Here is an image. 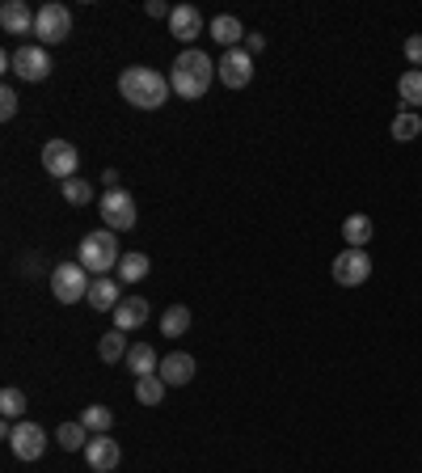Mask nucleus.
Returning <instances> with one entry per match:
<instances>
[{
  "label": "nucleus",
  "instance_id": "23",
  "mask_svg": "<svg viewBox=\"0 0 422 473\" xmlns=\"http://www.w3.org/2000/svg\"><path fill=\"white\" fill-rule=\"evenodd\" d=\"M397 93H402L405 110H422V72L418 68H405L402 81H397Z\"/></svg>",
  "mask_w": 422,
  "mask_h": 473
},
{
  "label": "nucleus",
  "instance_id": "22",
  "mask_svg": "<svg viewBox=\"0 0 422 473\" xmlns=\"http://www.w3.org/2000/svg\"><path fill=\"white\" fill-rule=\"evenodd\" d=\"M186 330H191V309H186V304H169V309L160 313V334H165V338H182Z\"/></svg>",
  "mask_w": 422,
  "mask_h": 473
},
{
  "label": "nucleus",
  "instance_id": "11",
  "mask_svg": "<svg viewBox=\"0 0 422 473\" xmlns=\"http://www.w3.org/2000/svg\"><path fill=\"white\" fill-rule=\"evenodd\" d=\"M13 72H18L21 81H47V72H51V55L47 47H38V43H26L13 51Z\"/></svg>",
  "mask_w": 422,
  "mask_h": 473
},
{
  "label": "nucleus",
  "instance_id": "34",
  "mask_svg": "<svg viewBox=\"0 0 422 473\" xmlns=\"http://www.w3.org/2000/svg\"><path fill=\"white\" fill-rule=\"evenodd\" d=\"M262 47H266V38H262V35H246V51H249V55H262Z\"/></svg>",
  "mask_w": 422,
  "mask_h": 473
},
{
  "label": "nucleus",
  "instance_id": "4",
  "mask_svg": "<svg viewBox=\"0 0 422 473\" xmlns=\"http://www.w3.org/2000/svg\"><path fill=\"white\" fill-rule=\"evenodd\" d=\"M89 288H93V280H89V271L81 263H59L51 271V292L59 304H76V300H89Z\"/></svg>",
  "mask_w": 422,
  "mask_h": 473
},
{
  "label": "nucleus",
  "instance_id": "10",
  "mask_svg": "<svg viewBox=\"0 0 422 473\" xmlns=\"http://www.w3.org/2000/svg\"><path fill=\"white\" fill-rule=\"evenodd\" d=\"M334 280L342 288H359V283L371 280V258L368 249H342L334 258Z\"/></svg>",
  "mask_w": 422,
  "mask_h": 473
},
{
  "label": "nucleus",
  "instance_id": "27",
  "mask_svg": "<svg viewBox=\"0 0 422 473\" xmlns=\"http://www.w3.org/2000/svg\"><path fill=\"white\" fill-rule=\"evenodd\" d=\"M127 338H123V330H110V334H102V343H98V355H102L106 364H119L127 355Z\"/></svg>",
  "mask_w": 422,
  "mask_h": 473
},
{
  "label": "nucleus",
  "instance_id": "16",
  "mask_svg": "<svg viewBox=\"0 0 422 473\" xmlns=\"http://www.w3.org/2000/svg\"><path fill=\"white\" fill-rule=\"evenodd\" d=\"M89 304H93L98 313H114V309L123 304V288H119V280H110V275L93 280V288H89Z\"/></svg>",
  "mask_w": 422,
  "mask_h": 473
},
{
  "label": "nucleus",
  "instance_id": "29",
  "mask_svg": "<svg viewBox=\"0 0 422 473\" xmlns=\"http://www.w3.org/2000/svg\"><path fill=\"white\" fill-rule=\"evenodd\" d=\"M64 199H68L72 208H85V203H93V186H89L85 177H68L64 182Z\"/></svg>",
  "mask_w": 422,
  "mask_h": 473
},
{
  "label": "nucleus",
  "instance_id": "33",
  "mask_svg": "<svg viewBox=\"0 0 422 473\" xmlns=\"http://www.w3.org/2000/svg\"><path fill=\"white\" fill-rule=\"evenodd\" d=\"M144 9H148V18H169V13H174V9H169L165 0H148Z\"/></svg>",
  "mask_w": 422,
  "mask_h": 473
},
{
  "label": "nucleus",
  "instance_id": "24",
  "mask_svg": "<svg viewBox=\"0 0 422 473\" xmlns=\"http://www.w3.org/2000/svg\"><path fill=\"white\" fill-rule=\"evenodd\" d=\"M393 140H402V144H410V140H418L422 136V119H418V110H397V119H393Z\"/></svg>",
  "mask_w": 422,
  "mask_h": 473
},
{
  "label": "nucleus",
  "instance_id": "30",
  "mask_svg": "<svg viewBox=\"0 0 422 473\" xmlns=\"http://www.w3.org/2000/svg\"><path fill=\"white\" fill-rule=\"evenodd\" d=\"M0 414H4V419H21V414H26V393H21V389H4V393H0Z\"/></svg>",
  "mask_w": 422,
  "mask_h": 473
},
{
  "label": "nucleus",
  "instance_id": "21",
  "mask_svg": "<svg viewBox=\"0 0 422 473\" xmlns=\"http://www.w3.org/2000/svg\"><path fill=\"white\" fill-rule=\"evenodd\" d=\"M342 237H347V249H368L371 241V220L368 216H347V225H342Z\"/></svg>",
  "mask_w": 422,
  "mask_h": 473
},
{
  "label": "nucleus",
  "instance_id": "2",
  "mask_svg": "<svg viewBox=\"0 0 422 473\" xmlns=\"http://www.w3.org/2000/svg\"><path fill=\"white\" fill-rule=\"evenodd\" d=\"M169 89L174 85H169L157 68H144V64H136V68H127L123 76H119V93H123L136 110H160V106L169 102Z\"/></svg>",
  "mask_w": 422,
  "mask_h": 473
},
{
  "label": "nucleus",
  "instance_id": "35",
  "mask_svg": "<svg viewBox=\"0 0 422 473\" xmlns=\"http://www.w3.org/2000/svg\"><path fill=\"white\" fill-rule=\"evenodd\" d=\"M102 182H106V191H123L119 186V169H102Z\"/></svg>",
  "mask_w": 422,
  "mask_h": 473
},
{
  "label": "nucleus",
  "instance_id": "19",
  "mask_svg": "<svg viewBox=\"0 0 422 473\" xmlns=\"http://www.w3.org/2000/svg\"><path fill=\"white\" fill-rule=\"evenodd\" d=\"M157 368H160V359L148 343H136V347L127 351V372H131L136 381H140V376H157Z\"/></svg>",
  "mask_w": 422,
  "mask_h": 473
},
{
  "label": "nucleus",
  "instance_id": "15",
  "mask_svg": "<svg viewBox=\"0 0 422 473\" xmlns=\"http://www.w3.org/2000/svg\"><path fill=\"white\" fill-rule=\"evenodd\" d=\"M169 35L177 43H194V38L203 35V13L194 9V4H174V13H169Z\"/></svg>",
  "mask_w": 422,
  "mask_h": 473
},
{
  "label": "nucleus",
  "instance_id": "3",
  "mask_svg": "<svg viewBox=\"0 0 422 473\" xmlns=\"http://www.w3.org/2000/svg\"><path fill=\"white\" fill-rule=\"evenodd\" d=\"M119 237L110 233V228H98V233H89V237H81V246H76V263L85 266V271H93V280H102L106 271H114L119 266Z\"/></svg>",
  "mask_w": 422,
  "mask_h": 473
},
{
  "label": "nucleus",
  "instance_id": "7",
  "mask_svg": "<svg viewBox=\"0 0 422 473\" xmlns=\"http://www.w3.org/2000/svg\"><path fill=\"white\" fill-rule=\"evenodd\" d=\"M72 35V13L64 4H43L35 18V38L38 47H55V43H64Z\"/></svg>",
  "mask_w": 422,
  "mask_h": 473
},
{
  "label": "nucleus",
  "instance_id": "20",
  "mask_svg": "<svg viewBox=\"0 0 422 473\" xmlns=\"http://www.w3.org/2000/svg\"><path fill=\"white\" fill-rule=\"evenodd\" d=\"M148 254H140V249H131V254H123L119 258V266H114V275H119V283H140L144 275H148Z\"/></svg>",
  "mask_w": 422,
  "mask_h": 473
},
{
  "label": "nucleus",
  "instance_id": "17",
  "mask_svg": "<svg viewBox=\"0 0 422 473\" xmlns=\"http://www.w3.org/2000/svg\"><path fill=\"white\" fill-rule=\"evenodd\" d=\"M144 321H148V300L144 296H127L119 309H114V330H140Z\"/></svg>",
  "mask_w": 422,
  "mask_h": 473
},
{
  "label": "nucleus",
  "instance_id": "14",
  "mask_svg": "<svg viewBox=\"0 0 422 473\" xmlns=\"http://www.w3.org/2000/svg\"><path fill=\"white\" fill-rule=\"evenodd\" d=\"M194 372H199V368H194V355H186V351H174V355H165V359H160L157 376L169 389H177V385H191Z\"/></svg>",
  "mask_w": 422,
  "mask_h": 473
},
{
  "label": "nucleus",
  "instance_id": "5",
  "mask_svg": "<svg viewBox=\"0 0 422 473\" xmlns=\"http://www.w3.org/2000/svg\"><path fill=\"white\" fill-rule=\"evenodd\" d=\"M98 211H102V220L110 233H131L136 228V199L127 191H106L102 199H98Z\"/></svg>",
  "mask_w": 422,
  "mask_h": 473
},
{
  "label": "nucleus",
  "instance_id": "9",
  "mask_svg": "<svg viewBox=\"0 0 422 473\" xmlns=\"http://www.w3.org/2000/svg\"><path fill=\"white\" fill-rule=\"evenodd\" d=\"M76 165H81V153H76V144L68 140H47L43 144V169L59 182H68L76 177Z\"/></svg>",
  "mask_w": 422,
  "mask_h": 473
},
{
  "label": "nucleus",
  "instance_id": "18",
  "mask_svg": "<svg viewBox=\"0 0 422 473\" xmlns=\"http://www.w3.org/2000/svg\"><path fill=\"white\" fill-rule=\"evenodd\" d=\"M211 38H215V43H220L224 51H232L237 43H246V26L232 18V13H220V18L211 21Z\"/></svg>",
  "mask_w": 422,
  "mask_h": 473
},
{
  "label": "nucleus",
  "instance_id": "8",
  "mask_svg": "<svg viewBox=\"0 0 422 473\" xmlns=\"http://www.w3.org/2000/svg\"><path fill=\"white\" fill-rule=\"evenodd\" d=\"M215 76L224 81V89H246L254 81V55L246 47H232V51L220 55V64H215Z\"/></svg>",
  "mask_w": 422,
  "mask_h": 473
},
{
  "label": "nucleus",
  "instance_id": "31",
  "mask_svg": "<svg viewBox=\"0 0 422 473\" xmlns=\"http://www.w3.org/2000/svg\"><path fill=\"white\" fill-rule=\"evenodd\" d=\"M18 89L13 85H4L0 89V119H4V123H9V119H18Z\"/></svg>",
  "mask_w": 422,
  "mask_h": 473
},
{
  "label": "nucleus",
  "instance_id": "12",
  "mask_svg": "<svg viewBox=\"0 0 422 473\" xmlns=\"http://www.w3.org/2000/svg\"><path fill=\"white\" fill-rule=\"evenodd\" d=\"M85 461H89V469H93V473H110L119 461H123V448H119V439L93 436L85 444Z\"/></svg>",
  "mask_w": 422,
  "mask_h": 473
},
{
  "label": "nucleus",
  "instance_id": "26",
  "mask_svg": "<svg viewBox=\"0 0 422 473\" xmlns=\"http://www.w3.org/2000/svg\"><path fill=\"white\" fill-rule=\"evenodd\" d=\"M59 448H64V453H85V444L93 436H89L85 431V422H59Z\"/></svg>",
  "mask_w": 422,
  "mask_h": 473
},
{
  "label": "nucleus",
  "instance_id": "6",
  "mask_svg": "<svg viewBox=\"0 0 422 473\" xmlns=\"http://www.w3.org/2000/svg\"><path fill=\"white\" fill-rule=\"evenodd\" d=\"M4 439H9V448L18 461H38V456L47 453V431L38 427V422H4Z\"/></svg>",
  "mask_w": 422,
  "mask_h": 473
},
{
  "label": "nucleus",
  "instance_id": "13",
  "mask_svg": "<svg viewBox=\"0 0 422 473\" xmlns=\"http://www.w3.org/2000/svg\"><path fill=\"white\" fill-rule=\"evenodd\" d=\"M35 18L38 13H30L26 0H4V9H0V30L13 35V38H26V35H35Z\"/></svg>",
  "mask_w": 422,
  "mask_h": 473
},
{
  "label": "nucleus",
  "instance_id": "28",
  "mask_svg": "<svg viewBox=\"0 0 422 473\" xmlns=\"http://www.w3.org/2000/svg\"><path fill=\"white\" fill-rule=\"evenodd\" d=\"M165 381H160V376H140V381H136V398H140V406H160L165 402Z\"/></svg>",
  "mask_w": 422,
  "mask_h": 473
},
{
  "label": "nucleus",
  "instance_id": "1",
  "mask_svg": "<svg viewBox=\"0 0 422 473\" xmlns=\"http://www.w3.org/2000/svg\"><path fill=\"white\" fill-rule=\"evenodd\" d=\"M211 76H215V64H211L207 51H199V47H186V51L174 59V68H169V85H174L177 98H203L211 85Z\"/></svg>",
  "mask_w": 422,
  "mask_h": 473
},
{
  "label": "nucleus",
  "instance_id": "25",
  "mask_svg": "<svg viewBox=\"0 0 422 473\" xmlns=\"http://www.w3.org/2000/svg\"><path fill=\"white\" fill-rule=\"evenodd\" d=\"M76 422H85V431L89 436H106V431H110V427H114V414H110V410H106V406H85V410H81V419Z\"/></svg>",
  "mask_w": 422,
  "mask_h": 473
},
{
  "label": "nucleus",
  "instance_id": "32",
  "mask_svg": "<svg viewBox=\"0 0 422 473\" xmlns=\"http://www.w3.org/2000/svg\"><path fill=\"white\" fill-rule=\"evenodd\" d=\"M405 59H410V64L422 72V35H410V38H405Z\"/></svg>",
  "mask_w": 422,
  "mask_h": 473
}]
</instances>
